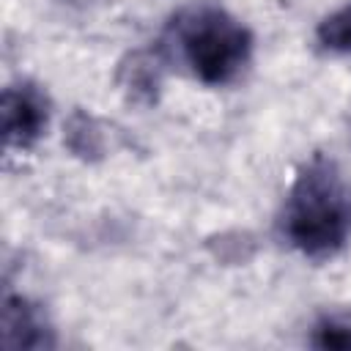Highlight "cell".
<instances>
[{
	"mask_svg": "<svg viewBox=\"0 0 351 351\" xmlns=\"http://www.w3.org/2000/svg\"><path fill=\"white\" fill-rule=\"evenodd\" d=\"M173 36L181 58L206 85H225L236 80L252 52L250 30L217 5H195L178 14Z\"/></svg>",
	"mask_w": 351,
	"mask_h": 351,
	"instance_id": "7a4b0ae2",
	"label": "cell"
},
{
	"mask_svg": "<svg viewBox=\"0 0 351 351\" xmlns=\"http://www.w3.org/2000/svg\"><path fill=\"white\" fill-rule=\"evenodd\" d=\"M318 44L329 52H340V55H351V3L337 8L335 14H329L318 30Z\"/></svg>",
	"mask_w": 351,
	"mask_h": 351,
	"instance_id": "8992f818",
	"label": "cell"
},
{
	"mask_svg": "<svg viewBox=\"0 0 351 351\" xmlns=\"http://www.w3.org/2000/svg\"><path fill=\"white\" fill-rule=\"evenodd\" d=\"M49 99L33 82H16L3 90V137L11 148H30L47 129Z\"/></svg>",
	"mask_w": 351,
	"mask_h": 351,
	"instance_id": "3957f363",
	"label": "cell"
},
{
	"mask_svg": "<svg viewBox=\"0 0 351 351\" xmlns=\"http://www.w3.org/2000/svg\"><path fill=\"white\" fill-rule=\"evenodd\" d=\"M282 228L288 241L307 258L335 255L348 236V203L332 159L313 156L296 176Z\"/></svg>",
	"mask_w": 351,
	"mask_h": 351,
	"instance_id": "6da1fadb",
	"label": "cell"
},
{
	"mask_svg": "<svg viewBox=\"0 0 351 351\" xmlns=\"http://www.w3.org/2000/svg\"><path fill=\"white\" fill-rule=\"evenodd\" d=\"M66 143L77 156H85V159L88 156L93 159V156L101 154V134H99L93 118L85 115V112H74L71 115V121L66 126Z\"/></svg>",
	"mask_w": 351,
	"mask_h": 351,
	"instance_id": "52a82bcc",
	"label": "cell"
},
{
	"mask_svg": "<svg viewBox=\"0 0 351 351\" xmlns=\"http://www.w3.org/2000/svg\"><path fill=\"white\" fill-rule=\"evenodd\" d=\"M121 82L134 101L151 104L156 101V90H159V63L148 52H134L129 63H123L121 69Z\"/></svg>",
	"mask_w": 351,
	"mask_h": 351,
	"instance_id": "5b68a950",
	"label": "cell"
},
{
	"mask_svg": "<svg viewBox=\"0 0 351 351\" xmlns=\"http://www.w3.org/2000/svg\"><path fill=\"white\" fill-rule=\"evenodd\" d=\"M60 3H69V5H88L90 0H60Z\"/></svg>",
	"mask_w": 351,
	"mask_h": 351,
	"instance_id": "9c48e42d",
	"label": "cell"
},
{
	"mask_svg": "<svg viewBox=\"0 0 351 351\" xmlns=\"http://www.w3.org/2000/svg\"><path fill=\"white\" fill-rule=\"evenodd\" d=\"M3 346L5 348H52L55 346L47 318L25 296H5L3 302Z\"/></svg>",
	"mask_w": 351,
	"mask_h": 351,
	"instance_id": "277c9868",
	"label": "cell"
},
{
	"mask_svg": "<svg viewBox=\"0 0 351 351\" xmlns=\"http://www.w3.org/2000/svg\"><path fill=\"white\" fill-rule=\"evenodd\" d=\"M313 346L315 348L351 351V318L348 315H332V318L318 321L313 329Z\"/></svg>",
	"mask_w": 351,
	"mask_h": 351,
	"instance_id": "ba28073f",
	"label": "cell"
}]
</instances>
